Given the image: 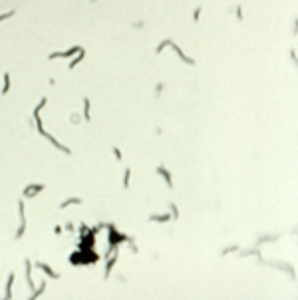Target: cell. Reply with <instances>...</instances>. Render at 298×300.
I'll list each match as a JSON object with an SVG mask.
<instances>
[{"label": "cell", "mask_w": 298, "mask_h": 300, "mask_svg": "<svg viewBox=\"0 0 298 300\" xmlns=\"http://www.w3.org/2000/svg\"><path fill=\"white\" fill-rule=\"evenodd\" d=\"M82 48L76 46V48H70V50H66V52H54L50 54V60H54V58H70V56H74V54H78Z\"/></svg>", "instance_id": "6da1fadb"}, {"label": "cell", "mask_w": 298, "mask_h": 300, "mask_svg": "<svg viewBox=\"0 0 298 300\" xmlns=\"http://www.w3.org/2000/svg\"><path fill=\"white\" fill-rule=\"evenodd\" d=\"M82 58H84V50H79V52H78V58H74V60L70 62V66H68V68H70V70H74V66H76V64H78Z\"/></svg>", "instance_id": "7a4b0ae2"}, {"label": "cell", "mask_w": 298, "mask_h": 300, "mask_svg": "<svg viewBox=\"0 0 298 300\" xmlns=\"http://www.w3.org/2000/svg\"><path fill=\"white\" fill-rule=\"evenodd\" d=\"M157 171H159V173H161V175H163V179H165L167 183H169V185H171V173H169V171H165V169H163V167H159Z\"/></svg>", "instance_id": "3957f363"}, {"label": "cell", "mask_w": 298, "mask_h": 300, "mask_svg": "<svg viewBox=\"0 0 298 300\" xmlns=\"http://www.w3.org/2000/svg\"><path fill=\"white\" fill-rule=\"evenodd\" d=\"M84 117L90 119V101L87 100H84Z\"/></svg>", "instance_id": "277c9868"}, {"label": "cell", "mask_w": 298, "mask_h": 300, "mask_svg": "<svg viewBox=\"0 0 298 300\" xmlns=\"http://www.w3.org/2000/svg\"><path fill=\"white\" fill-rule=\"evenodd\" d=\"M8 87H10V76H8V74H4V90H2V93H6Z\"/></svg>", "instance_id": "5b68a950"}, {"label": "cell", "mask_w": 298, "mask_h": 300, "mask_svg": "<svg viewBox=\"0 0 298 300\" xmlns=\"http://www.w3.org/2000/svg\"><path fill=\"white\" fill-rule=\"evenodd\" d=\"M38 267H40V268H44V272H48V274H50V276H56V272H52V268L48 267V264H42V262H40Z\"/></svg>", "instance_id": "8992f818"}, {"label": "cell", "mask_w": 298, "mask_h": 300, "mask_svg": "<svg viewBox=\"0 0 298 300\" xmlns=\"http://www.w3.org/2000/svg\"><path fill=\"white\" fill-rule=\"evenodd\" d=\"M151 221H159V223H167L169 215H161V217H151Z\"/></svg>", "instance_id": "52a82bcc"}, {"label": "cell", "mask_w": 298, "mask_h": 300, "mask_svg": "<svg viewBox=\"0 0 298 300\" xmlns=\"http://www.w3.org/2000/svg\"><path fill=\"white\" fill-rule=\"evenodd\" d=\"M171 44H173L171 40H165V42H161V44H159V46H157V50H155V52H161V50H163V48H165V46H171Z\"/></svg>", "instance_id": "ba28073f"}, {"label": "cell", "mask_w": 298, "mask_h": 300, "mask_svg": "<svg viewBox=\"0 0 298 300\" xmlns=\"http://www.w3.org/2000/svg\"><path fill=\"white\" fill-rule=\"evenodd\" d=\"M129 175H131V171H129V169H127V171H125V177H123V185H129Z\"/></svg>", "instance_id": "9c48e42d"}, {"label": "cell", "mask_w": 298, "mask_h": 300, "mask_svg": "<svg viewBox=\"0 0 298 300\" xmlns=\"http://www.w3.org/2000/svg\"><path fill=\"white\" fill-rule=\"evenodd\" d=\"M74 203H82V201H79V199H70V201H66L62 207H68V205H74Z\"/></svg>", "instance_id": "30bf717a"}, {"label": "cell", "mask_w": 298, "mask_h": 300, "mask_svg": "<svg viewBox=\"0 0 298 300\" xmlns=\"http://www.w3.org/2000/svg\"><path fill=\"white\" fill-rule=\"evenodd\" d=\"M113 155H115L117 159H121V153H119V149H113Z\"/></svg>", "instance_id": "8fae6325"}]
</instances>
